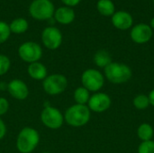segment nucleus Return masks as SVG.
<instances>
[{"instance_id":"obj_15","label":"nucleus","mask_w":154,"mask_h":153,"mask_svg":"<svg viewBox=\"0 0 154 153\" xmlns=\"http://www.w3.org/2000/svg\"><path fill=\"white\" fill-rule=\"evenodd\" d=\"M27 73L29 77L34 80H44L48 76V70L44 64L40 61L29 64L27 68Z\"/></svg>"},{"instance_id":"obj_21","label":"nucleus","mask_w":154,"mask_h":153,"mask_svg":"<svg viewBox=\"0 0 154 153\" xmlns=\"http://www.w3.org/2000/svg\"><path fill=\"white\" fill-rule=\"evenodd\" d=\"M133 105L138 110H145L149 107V106H151L149 97L145 94L137 95L133 100Z\"/></svg>"},{"instance_id":"obj_16","label":"nucleus","mask_w":154,"mask_h":153,"mask_svg":"<svg viewBox=\"0 0 154 153\" xmlns=\"http://www.w3.org/2000/svg\"><path fill=\"white\" fill-rule=\"evenodd\" d=\"M93 60H94V63L97 67L103 68V69H105L106 66H108L112 62L111 55L109 54L108 51H106L105 50H97L95 53Z\"/></svg>"},{"instance_id":"obj_13","label":"nucleus","mask_w":154,"mask_h":153,"mask_svg":"<svg viewBox=\"0 0 154 153\" xmlns=\"http://www.w3.org/2000/svg\"><path fill=\"white\" fill-rule=\"evenodd\" d=\"M113 25L119 30H128L133 26L134 19L131 14L126 11H117L112 15Z\"/></svg>"},{"instance_id":"obj_10","label":"nucleus","mask_w":154,"mask_h":153,"mask_svg":"<svg viewBox=\"0 0 154 153\" xmlns=\"http://www.w3.org/2000/svg\"><path fill=\"white\" fill-rule=\"evenodd\" d=\"M42 41L47 49L57 50L62 43L61 32L54 26H48L42 32Z\"/></svg>"},{"instance_id":"obj_14","label":"nucleus","mask_w":154,"mask_h":153,"mask_svg":"<svg viewBox=\"0 0 154 153\" xmlns=\"http://www.w3.org/2000/svg\"><path fill=\"white\" fill-rule=\"evenodd\" d=\"M53 16L56 22L61 24H69L75 19V12L71 7L61 6L55 10Z\"/></svg>"},{"instance_id":"obj_25","label":"nucleus","mask_w":154,"mask_h":153,"mask_svg":"<svg viewBox=\"0 0 154 153\" xmlns=\"http://www.w3.org/2000/svg\"><path fill=\"white\" fill-rule=\"evenodd\" d=\"M9 109V103L6 98L0 96V116L5 115Z\"/></svg>"},{"instance_id":"obj_6","label":"nucleus","mask_w":154,"mask_h":153,"mask_svg":"<svg viewBox=\"0 0 154 153\" xmlns=\"http://www.w3.org/2000/svg\"><path fill=\"white\" fill-rule=\"evenodd\" d=\"M29 12L32 18L43 21L51 19L55 9L51 0H33L29 6Z\"/></svg>"},{"instance_id":"obj_24","label":"nucleus","mask_w":154,"mask_h":153,"mask_svg":"<svg viewBox=\"0 0 154 153\" xmlns=\"http://www.w3.org/2000/svg\"><path fill=\"white\" fill-rule=\"evenodd\" d=\"M138 153H154V142L147 141V142H142L140 145L138 146Z\"/></svg>"},{"instance_id":"obj_11","label":"nucleus","mask_w":154,"mask_h":153,"mask_svg":"<svg viewBox=\"0 0 154 153\" xmlns=\"http://www.w3.org/2000/svg\"><path fill=\"white\" fill-rule=\"evenodd\" d=\"M132 41L137 44H144L152 37V29L147 23H138L134 25L130 32Z\"/></svg>"},{"instance_id":"obj_18","label":"nucleus","mask_w":154,"mask_h":153,"mask_svg":"<svg viewBox=\"0 0 154 153\" xmlns=\"http://www.w3.org/2000/svg\"><path fill=\"white\" fill-rule=\"evenodd\" d=\"M97 8V11L105 16H112L116 13L115 4L112 0H98Z\"/></svg>"},{"instance_id":"obj_20","label":"nucleus","mask_w":154,"mask_h":153,"mask_svg":"<svg viewBox=\"0 0 154 153\" xmlns=\"http://www.w3.org/2000/svg\"><path fill=\"white\" fill-rule=\"evenodd\" d=\"M73 98L78 105H88L90 98V92L84 87H79L73 93Z\"/></svg>"},{"instance_id":"obj_26","label":"nucleus","mask_w":154,"mask_h":153,"mask_svg":"<svg viewBox=\"0 0 154 153\" xmlns=\"http://www.w3.org/2000/svg\"><path fill=\"white\" fill-rule=\"evenodd\" d=\"M7 129H6V125L5 124V122L0 118V141L3 140L6 134Z\"/></svg>"},{"instance_id":"obj_1","label":"nucleus","mask_w":154,"mask_h":153,"mask_svg":"<svg viewBox=\"0 0 154 153\" xmlns=\"http://www.w3.org/2000/svg\"><path fill=\"white\" fill-rule=\"evenodd\" d=\"M64 115V121L71 127L79 128L88 124L91 118V111L86 105L75 104L69 106Z\"/></svg>"},{"instance_id":"obj_7","label":"nucleus","mask_w":154,"mask_h":153,"mask_svg":"<svg viewBox=\"0 0 154 153\" xmlns=\"http://www.w3.org/2000/svg\"><path fill=\"white\" fill-rule=\"evenodd\" d=\"M40 118L42 124L51 130L60 129L65 122L63 114L58 108L51 106L42 109Z\"/></svg>"},{"instance_id":"obj_31","label":"nucleus","mask_w":154,"mask_h":153,"mask_svg":"<svg viewBox=\"0 0 154 153\" xmlns=\"http://www.w3.org/2000/svg\"><path fill=\"white\" fill-rule=\"evenodd\" d=\"M153 4H154V0H153Z\"/></svg>"},{"instance_id":"obj_8","label":"nucleus","mask_w":154,"mask_h":153,"mask_svg":"<svg viewBox=\"0 0 154 153\" xmlns=\"http://www.w3.org/2000/svg\"><path fill=\"white\" fill-rule=\"evenodd\" d=\"M18 56L23 61L29 64L37 62L42 57V49L34 41H25L19 46Z\"/></svg>"},{"instance_id":"obj_19","label":"nucleus","mask_w":154,"mask_h":153,"mask_svg":"<svg viewBox=\"0 0 154 153\" xmlns=\"http://www.w3.org/2000/svg\"><path fill=\"white\" fill-rule=\"evenodd\" d=\"M9 27H10L11 32L15 33V34H21V33L25 32L28 30L29 23L26 19L19 17V18L13 20L11 23L9 24Z\"/></svg>"},{"instance_id":"obj_17","label":"nucleus","mask_w":154,"mask_h":153,"mask_svg":"<svg viewBox=\"0 0 154 153\" xmlns=\"http://www.w3.org/2000/svg\"><path fill=\"white\" fill-rule=\"evenodd\" d=\"M154 130L153 127L147 123H143L139 125L137 129V136L142 142L152 141L153 138Z\"/></svg>"},{"instance_id":"obj_12","label":"nucleus","mask_w":154,"mask_h":153,"mask_svg":"<svg viewBox=\"0 0 154 153\" xmlns=\"http://www.w3.org/2000/svg\"><path fill=\"white\" fill-rule=\"evenodd\" d=\"M9 95L16 100H25L29 96V88L25 82L19 78L12 79L6 86Z\"/></svg>"},{"instance_id":"obj_4","label":"nucleus","mask_w":154,"mask_h":153,"mask_svg":"<svg viewBox=\"0 0 154 153\" xmlns=\"http://www.w3.org/2000/svg\"><path fill=\"white\" fill-rule=\"evenodd\" d=\"M68 87L67 78L59 73L51 74L42 81L44 92L50 96H58L62 94Z\"/></svg>"},{"instance_id":"obj_30","label":"nucleus","mask_w":154,"mask_h":153,"mask_svg":"<svg viewBox=\"0 0 154 153\" xmlns=\"http://www.w3.org/2000/svg\"><path fill=\"white\" fill-rule=\"evenodd\" d=\"M42 153H50V152H48V151H44V152H42Z\"/></svg>"},{"instance_id":"obj_2","label":"nucleus","mask_w":154,"mask_h":153,"mask_svg":"<svg viewBox=\"0 0 154 153\" xmlns=\"http://www.w3.org/2000/svg\"><path fill=\"white\" fill-rule=\"evenodd\" d=\"M104 76L110 83L124 84L132 78L133 71L132 69L125 63L112 61L104 69Z\"/></svg>"},{"instance_id":"obj_29","label":"nucleus","mask_w":154,"mask_h":153,"mask_svg":"<svg viewBox=\"0 0 154 153\" xmlns=\"http://www.w3.org/2000/svg\"><path fill=\"white\" fill-rule=\"evenodd\" d=\"M150 26H151V28L154 30V17H152V19L151 20V23H150Z\"/></svg>"},{"instance_id":"obj_27","label":"nucleus","mask_w":154,"mask_h":153,"mask_svg":"<svg viewBox=\"0 0 154 153\" xmlns=\"http://www.w3.org/2000/svg\"><path fill=\"white\" fill-rule=\"evenodd\" d=\"M81 0H61V2L66 5L69 7H72V6H76L77 5L79 4Z\"/></svg>"},{"instance_id":"obj_3","label":"nucleus","mask_w":154,"mask_h":153,"mask_svg":"<svg viewBox=\"0 0 154 153\" xmlns=\"http://www.w3.org/2000/svg\"><path fill=\"white\" fill-rule=\"evenodd\" d=\"M40 142V134L32 127L23 128L16 138V149L21 153H32Z\"/></svg>"},{"instance_id":"obj_22","label":"nucleus","mask_w":154,"mask_h":153,"mask_svg":"<svg viewBox=\"0 0 154 153\" xmlns=\"http://www.w3.org/2000/svg\"><path fill=\"white\" fill-rule=\"evenodd\" d=\"M11 34L9 24H7L5 22L0 21V44L5 42Z\"/></svg>"},{"instance_id":"obj_9","label":"nucleus","mask_w":154,"mask_h":153,"mask_svg":"<svg viewBox=\"0 0 154 153\" xmlns=\"http://www.w3.org/2000/svg\"><path fill=\"white\" fill-rule=\"evenodd\" d=\"M112 105V100L109 95L104 92H97L90 96L88 103V107L94 113H104L107 111Z\"/></svg>"},{"instance_id":"obj_23","label":"nucleus","mask_w":154,"mask_h":153,"mask_svg":"<svg viewBox=\"0 0 154 153\" xmlns=\"http://www.w3.org/2000/svg\"><path fill=\"white\" fill-rule=\"evenodd\" d=\"M11 67V60L10 59L4 54H0V77L5 75Z\"/></svg>"},{"instance_id":"obj_28","label":"nucleus","mask_w":154,"mask_h":153,"mask_svg":"<svg viewBox=\"0 0 154 153\" xmlns=\"http://www.w3.org/2000/svg\"><path fill=\"white\" fill-rule=\"evenodd\" d=\"M149 100H150V105L154 106V88L152 90H151V92L148 95Z\"/></svg>"},{"instance_id":"obj_5","label":"nucleus","mask_w":154,"mask_h":153,"mask_svg":"<svg viewBox=\"0 0 154 153\" xmlns=\"http://www.w3.org/2000/svg\"><path fill=\"white\" fill-rule=\"evenodd\" d=\"M82 87L89 92H99L105 85V76L96 69H88L81 75Z\"/></svg>"}]
</instances>
